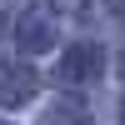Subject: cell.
I'll return each instance as SVG.
<instances>
[{
    "mask_svg": "<svg viewBox=\"0 0 125 125\" xmlns=\"http://www.w3.org/2000/svg\"><path fill=\"white\" fill-rule=\"evenodd\" d=\"M10 40L20 50H50L55 45V25H50V15L40 5H20L10 15Z\"/></svg>",
    "mask_w": 125,
    "mask_h": 125,
    "instance_id": "6da1fadb",
    "label": "cell"
},
{
    "mask_svg": "<svg viewBox=\"0 0 125 125\" xmlns=\"http://www.w3.org/2000/svg\"><path fill=\"white\" fill-rule=\"evenodd\" d=\"M100 65H105V55H100L95 45H75V50H65L60 55V85H70V90H80V85H95L100 80Z\"/></svg>",
    "mask_w": 125,
    "mask_h": 125,
    "instance_id": "7a4b0ae2",
    "label": "cell"
},
{
    "mask_svg": "<svg viewBox=\"0 0 125 125\" xmlns=\"http://www.w3.org/2000/svg\"><path fill=\"white\" fill-rule=\"evenodd\" d=\"M35 70L20 65V60H0V105H25L35 95Z\"/></svg>",
    "mask_w": 125,
    "mask_h": 125,
    "instance_id": "3957f363",
    "label": "cell"
},
{
    "mask_svg": "<svg viewBox=\"0 0 125 125\" xmlns=\"http://www.w3.org/2000/svg\"><path fill=\"white\" fill-rule=\"evenodd\" d=\"M50 125H85V110L80 105H60L55 115H50Z\"/></svg>",
    "mask_w": 125,
    "mask_h": 125,
    "instance_id": "277c9868",
    "label": "cell"
},
{
    "mask_svg": "<svg viewBox=\"0 0 125 125\" xmlns=\"http://www.w3.org/2000/svg\"><path fill=\"white\" fill-rule=\"evenodd\" d=\"M110 10H115V15H120V20H125V0H110Z\"/></svg>",
    "mask_w": 125,
    "mask_h": 125,
    "instance_id": "5b68a950",
    "label": "cell"
},
{
    "mask_svg": "<svg viewBox=\"0 0 125 125\" xmlns=\"http://www.w3.org/2000/svg\"><path fill=\"white\" fill-rule=\"evenodd\" d=\"M0 125H5V120H0Z\"/></svg>",
    "mask_w": 125,
    "mask_h": 125,
    "instance_id": "8992f818",
    "label": "cell"
}]
</instances>
